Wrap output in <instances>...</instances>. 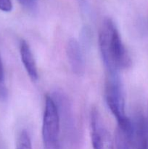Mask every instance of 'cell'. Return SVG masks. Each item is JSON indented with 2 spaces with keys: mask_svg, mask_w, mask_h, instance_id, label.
I'll list each match as a JSON object with an SVG mask.
<instances>
[{
  "mask_svg": "<svg viewBox=\"0 0 148 149\" xmlns=\"http://www.w3.org/2000/svg\"><path fill=\"white\" fill-rule=\"evenodd\" d=\"M99 47L107 73L119 74L120 70L130 65L129 53L115 24L110 18L103 20L99 33Z\"/></svg>",
  "mask_w": 148,
  "mask_h": 149,
  "instance_id": "6da1fadb",
  "label": "cell"
},
{
  "mask_svg": "<svg viewBox=\"0 0 148 149\" xmlns=\"http://www.w3.org/2000/svg\"><path fill=\"white\" fill-rule=\"evenodd\" d=\"M104 97L108 109L117 120L118 127L122 130L132 129L133 122L125 113L124 95L118 74L107 73Z\"/></svg>",
  "mask_w": 148,
  "mask_h": 149,
  "instance_id": "7a4b0ae2",
  "label": "cell"
},
{
  "mask_svg": "<svg viewBox=\"0 0 148 149\" xmlns=\"http://www.w3.org/2000/svg\"><path fill=\"white\" fill-rule=\"evenodd\" d=\"M60 119L57 106L51 95H46L42 122V140L44 149H61Z\"/></svg>",
  "mask_w": 148,
  "mask_h": 149,
  "instance_id": "3957f363",
  "label": "cell"
},
{
  "mask_svg": "<svg viewBox=\"0 0 148 149\" xmlns=\"http://www.w3.org/2000/svg\"><path fill=\"white\" fill-rule=\"evenodd\" d=\"M57 106L60 122L65 130L67 140L71 149H78L79 147V132L73 112L72 106L66 95L62 91H55L52 95Z\"/></svg>",
  "mask_w": 148,
  "mask_h": 149,
  "instance_id": "277c9868",
  "label": "cell"
},
{
  "mask_svg": "<svg viewBox=\"0 0 148 149\" xmlns=\"http://www.w3.org/2000/svg\"><path fill=\"white\" fill-rule=\"evenodd\" d=\"M91 140L93 149H115L110 132L102 123L97 109H92L90 116Z\"/></svg>",
  "mask_w": 148,
  "mask_h": 149,
  "instance_id": "5b68a950",
  "label": "cell"
},
{
  "mask_svg": "<svg viewBox=\"0 0 148 149\" xmlns=\"http://www.w3.org/2000/svg\"><path fill=\"white\" fill-rule=\"evenodd\" d=\"M66 53L73 72L77 76H82L85 71V63L81 45L77 39L71 38L68 40Z\"/></svg>",
  "mask_w": 148,
  "mask_h": 149,
  "instance_id": "8992f818",
  "label": "cell"
},
{
  "mask_svg": "<svg viewBox=\"0 0 148 149\" xmlns=\"http://www.w3.org/2000/svg\"><path fill=\"white\" fill-rule=\"evenodd\" d=\"M20 54L22 63L28 75L33 81H36L39 77L37 66L31 49L26 40H21L20 44Z\"/></svg>",
  "mask_w": 148,
  "mask_h": 149,
  "instance_id": "52a82bcc",
  "label": "cell"
},
{
  "mask_svg": "<svg viewBox=\"0 0 148 149\" xmlns=\"http://www.w3.org/2000/svg\"><path fill=\"white\" fill-rule=\"evenodd\" d=\"M133 125V138L136 149H148V122L142 114L136 116Z\"/></svg>",
  "mask_w": 148,
  "mask_h": 149,
  "instance_id": "ba28073f",
  "label": "cell"
},
{
  "mask_svg": "<svg viewBox=\"0 0 148 149\" xmlns=\"http://www.w3.org/2000/svg\"><path fill=\"white\" fill-rule=\"evenodd\" d=\"M116 149H133L134 138L133 131H125L118 127L115 138Z\"/></svg>",
  "mask_w": 148,
  "mask_h": 149,
  "instance_id": "9c48e42d",
  "label": "cell"
},
{
  "mask_svg": "<svg viewBox=\"0 0 148 149\" xmlns=\"http://www.w3.org/2000/svg\"><path fill=\"white\" fill-rule=\"evenodd\" d=\"M16 149H33L30 137L28 132L26 130H23L19 134L17 138Z\"/></svg>",
  "mask_w": 148,
  "mask_h": 149,
  "instance_id": "30bf717a",
  "label": "cell"
},
{
  "mask_svg": "<svg viewBox=\"0 0 148 149\" xmlns=\"http://www.w3.org/2000/svg\"><path fill=\"white\" fill-rule=\"evenodd\" d=\"M7 95V91L4 84V72L2 61L0 55V98L5 99Z\"/></svg>",
  "mask_w": 148,
  "mask_h": 149,
  "instance_id": "8fae6325",
  "label": "cell"
},
{
  "mask_svg": "<svg viewBox=\"0 0 148 149\" xmlns=\"http://www.w3.org/2000/svg\"><path fill=\"white\" fill-rule=\"evenodd\" d=\"M13 8L11 0H0V10L6 13L11 12Z\"/></svg>",
  "mask_w": 148,
  "mask_h": 149,
  "instance_id": "7c38bea8",
  "label": "cell"
},
{
  "mask_svg": "<svg viewBox=\"0 0 148 149\" xmlns=\"http://www.w3.org/2000/svg\"><path fill=\"white\" fill-rule=\"evenodd\" d=\"M23 7L28 9L34 8L36 4V0H17Z\"/></svg>",
  "mask_w": 148,
  "mask_h": 149,
  "instance_id": "4fadbf2b",
  "label": "cell"
},
{
  "mask_svg": "<svg viewBox=\"0 0 148 149\" xmlns=\"http://www.w3.org/2000/svg\"><path fill=\"white\" fill-rule=\"evenodd\" d=\"M147 120H148V118H147Z\"/></svg>",
  "mask_w": 148,
  "mask_h": 149,
  "instance_id": "5bb4252c",
  "label": "cell"
}]
</instances>
